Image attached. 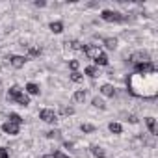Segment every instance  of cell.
Here are the masks:
<instances>
[{"label":"cell","mask_w":158,"mask_h":158,"mask_svg":"<svg viewBox=\"0 0 158 158\" xmlns=\"http://www.w3.org/2000/svg\"><path fill=\"white\" fill-rule=\"evenodd\" d=\"M128 91L139 99H154L158 95V74L156 73H132L127 78Z\"/></svg>","instance_id":"1"},{"label":"cell","mask_w":158,"mask_h":158,"mask_svg":"<svg viewBox=\"0 0 158 158\" xmlns=\"http://www.w3.org/2000/svg\"><path fill=\"white\" fill-rule=\"evenodd\" d=\"M101 17H102V21H106V23H123V21H125V15H121V13H117V11H112V10H104V11L101 13Z\"/></svg>","instance_id":"2"},{"label":"cell","mask_w":158,"mask_h":158,"mask_svg":"<svg viewBox=\"0 0 158 158\" xmlns=\"http://www.w3.org/2000/svg\"><path fill=\"white\" fill-rule=\"evenodd\" d=\"M82 50H84V54H86L88 58H91V60H95L97 56H101V54H102V50H101V47H99V45H84V47H82Z\"/></svg>","instance_id":"3"},{"label":"cell","mask_w":158,"mask_h":158,"mask_svg":"<svg viewBox=\"0 0 158 158\" xmlns=\"http://www.w3.org/2000/svg\"><path fill=\"white\" fill-rule=\"evenodd\" d=\"M130 61L132 63H143V61H151V56L147 50H139V52H134L130 56Z\"/></svg>","instance_id":"4"},{"label":"cell","mask_w":158,"mask_h":158,"mask_svg":"<svg viewBox=\"0 0 158 158\" xmlns=\"http://www.w3.org/2000/svg\"><path fill=\"white\" fill-rule=\"evenodd\" d=\"M136 73H156V67L152 61H143V63H136Z\"/></svg>","instance_id":"5"},{"label":"cell","mask_w":158,"mask_h":158,"mask_svg":"<svg viewBox=\"0 0 158 158\" xmlns=\"http://www.w3.org/2000/svg\"><path fill=\"white\" fill-rule=\"evenodd\" d=\"M39 117H41L45 123H54V121H56V114H54V110H50V108L41 110V112H39Z\"/></svg>","instance_id":"6"},{"label":"cell","mask_w":158,"mask_h":158,"mask_svg":"<svg viewBox=\"0 0 158 158\" xmlns=\"http://www.w3.org/2000/svg\"><path fill=\"white\" fill-rule=\"evenodd\" d=\"M2 130H4L6 134H10V136H15V134H19V125H15V123H11V121H6V123L2 125Z\"/></svg>","instance_id":"7"},{"label":"cell","mask_w":158,"mask_h":158,"mask_svg":"<svg viewBox=\"0 0 158 158\" xmlns=\"http://www.w3.org/2000/svg\"><path fill=\"white\" fill-rule=\"evenodd\" d=\"M10 61H11V65H13L15 69H21V67H24L26 58H24V56H11V58H10Z\"/></svg>","instance_id":"8"},{"label":"cell","mask_w":158,"mask_h":158,"mask_svg":"<svg viewBox=\"0 0 158 158\" xmlns=\"http://www.w3.org/2000/svg\"><path fill=\"white\" fill-rule=\"evenodd\" d=\"M13 102L21 104V106H28V104H30V99H28V95H26V93H23V91H21V93L13 99Z\"/></svg>","instance_id":"9"},{"label":"cell","mask_w":158,"mask_h":158,"mask_svg":"<svg viewBox=\"0 0 158 158\" xmlns=\"http://www.w3.org/2000/svg\"><path fill=\"white\" fill-rule=\"evenodd\" d=\"M101 93H102L104 97H114V95H115V88H114L112 84H104V86L101 88Z\"/></svg>","instance_id":"10"},{"label":"cell","mask_w":158,"mask_h":158,"mask_svg":"<svg viewBox=\"0 0 158 158\" xmlns=\"http://www.w3.org/2000/svg\"><path fill=\"white\" fill-rule=\"evenodd\" d=\"M50 30H52L54 34H61V32H63V23H61V21H54V23H50Z\"/></svg>","instance_id":"11"},{"label":"cell","mask_w":158,"mask_h":158,"mask_svg":"<svg viewBox=\"0 0 158 158\" xmlns=\"http://www.w3.org/2000/svg\"><path fill=\"white\" fill-rule=\"evenodd\" d=\"M145 123H147L149 132L154 136V134H156V121H154V117H147V119H145Z\"/></svg>","instance_id":"12"},{"label":"cell","mask_w":158,"mask_h":158,"mask_svg":"<svg viewBox=\"0 0 158 158\" xmlns=\"http://www.w3.org/2000/svg\"><path fill=\"white\" fill-rule=\"evenodd\" d=\"M19 93H21V88H19V86H11V88H10V91H8V99H10V101H13Z\"/></svg>","instance_id":"13"},{"label":"cell","mask_w":158,"mask_h":158,"mask_svg":"<svg viewBox=\"0 0 158 158\" xmlns=\"http://www.w3.org/2000/svg\"><path fill=\"white\" fill-rule=\"evenodd\" d=\"M104 45H106V48L114 50V48L117 47V39H115V37H106V39H104Z\"/></svg>","instance_id":"14"},{"label":"cell","mask_w":158,"mask_h":158,"mask_svg":"<svg viewBox=\"0 0 158 158\" xmlns=\"http://www.w3.org/2000/svg\"><path fill=\"white\" fill-rule=\"evenodd\" d=\"M86 74H88V76H91V78H97L101 73H99V69H97V67L89 65V67H86Z\"/></svg>","instance_id":"15"},{"label":"cell","mask_w":158,"mask_h":158,"mask_svg":"<svg viewBox=\"0 0 158 158\" xmlns=\"http://www.w3.org/2000/svg\"><path fill=\"white\" fill-rule=\"evenodd\" d=\"M26 91L30 93V95H39V86L37 84H26Z\"/></svg>","instance_id":"16"},{"label":"cell","mask_w":158,"mask_h":158,"mask_svg":"<svg viewBox=\"0 0 158 158\" xmlns=\"http://www.w3.org/2000/svg\"><path fill=\"white\" fill-rule=\"evenodd\" d=\"M91 152H93L97 158H104V156H106V151H104L102 147H97V145H95V147H91Z\"/></svg>","instance_id":"17"},{"label":"cell","mask_w":158,"mask_h":158,"mask_svg":"<svg viewBox=\"0 0 158 158\" xmlns=\"http://www.w3.org/2000/svg\"><path fill=\"white\" fill-rule=\"evenodd\" d=\"M73 99H74L76 102H84V101H86V91H84V89H80V91H76V93L73 95Z\"/></svg>","instance_id":"18"},{"label":"cell","mask_w":158,"mask_h":158,"mask_svg":"<svg viewBox=\"0 0 158 158\" xmlns=\"http://www.w3.org/2000/svg\"><path fill=\"white\" fill-rule=\"evenodd\" d=\"M108 128H110V132H112V134H121V132H123V127H121L119 123H110V127H108Z\"/></svg>","instance_id":"19"},{"label":"cell","mask_w":158,"mask_h":158,"mask_svg":"<svg viewBox=\"0 0 158 158\" xmlns=\"http://www.w3.org/2000/svg\"><path fill=\"white\" fill-rule=\"evenodd\" d=\"M93 61H95L97 65H108V58H106V54H101V56H97Z\"/></svg>","instance_id":"20"},{"label":"cell","mask_w":158,"mask_h":158,"mask_svg":"<svg viewBox=\"0 0 158 158\" xmlns=\"http://www.w3.org/2000/svg\"><path fill=\"white\" fill-rule=\"evenodd\" d=\"M71 80H73V82H76V84H80V82L84 80V76L76 71V73H73V74H71Z\"/></svg>","instance_id":"21"},{"label":"cell","mask_w":158,"mask_h":158,"mask_svg":"<svg viewBox=\"0 0 158 158\" xmlns=\"http://www.w3.org/2000/svg\"><path fill=\"white\" fill-rule=\"evenodd\" d=\"M60 112H61V115H73V114H74V108H71V106H61Z\"/></svg>","instance_id":"22"},{"label":"cell","mask_w":158,"mask_h":158,"mask_svg":"<svg viewBox=\"0 0 158 158\" xmlns=\"http://www.w3.org/2000/svg\"><path fill=\"white\" fill-rule=\"evenodd\" d=\"M10 121L15 123V125H21V123H23V117H21L19 114H10Z\"/></svg>","instance_id":"23"},{"label":"cell","mask_w":158,"mask_h":158,"mask_svg":"<svg viewBox=\"0 0 158 158\" xmlns=\"http://www.w3.org/2000/svg\"><path fill=\"white\" fill-rule=\"evenodd\" d=\"M93 106H95V108H101V110H104V108H106V104H104L99 97H95V99H93Z\"/></svg>","instance_id":"24"},{"label":"cell","mask_w":158,"mask_h":158,"mask_svg":"<svg viewBox=\"0 0 158 158\" xmlns=\"http://www.w3.org/2000/svg\"><path fill=\"white\" fill-rule=\"evenodd\" d=\"M28 54H30V56H39V54H41V48H39V47H30V48H28Z\"/></svg>","instance_id":"25"},{"label":"cell","mask_w":158,"mask_h":158,"mask_svg":"<svg viewBox=\"0 0 158 158\" xmlns=\"http://www.w3.org/2000/svg\"><path fill=\"white\" fill-rule=\"evenodd\" d=\"M78 65H80V63H78L76 60H71V61H69V67H71V71H73V73H76V69H78Z\"/></svg>","instance_id":"26"},{"label":"cell","mask_w":158,"mask_h":158,"mask_svg":"<svg viewBox=\"0 0 158 158\" xmlns=\"http://www.w3.org/2000/svg\"><path fill=\"white\" fill-rule=\"evenodd\" d=\"M80 128H82V132H93V130H95V127H93V125H88V123L82 125Z\"/></svg>","instance_id":"27"},{"label":"cell","mask_w":158,"mask_h":158,"mask_svg":"<svg viewBox=\"0 0 158 158\" xmlns=\"http://www.w3.org/2000/svg\"><path fill=\"white\" fill-rule=\"evenodd\" d=\"M47 138H50V139H56V138H60V132H56V130H50V132H47Z\"/></svg>","instance_id":"28"},{"label":"cell","mask_w":158,"mask_h":158,"mask_svg":"<svg viewBox=\"0 0 158 158\" xmlns=\"http://www.w3.org/2000/svg\"><path fill=\"white\" fill-rule=\"evenodd\" d=\"M0 158H10V152H8V149L0 147Z\"/></svg>","instance_id":"29"},{"label":"cell","mask_w":158,"mask_h":158,"mask_svg":"<svg viewBox=\"0 0 158 158\" xmlns=\"http://www.w3.org/2000/svg\"><path fill=\"white\" fill-rule=\"evenodd\" d=\"M34 6H37V8H45V6H47V2H45V0H35Z\"/></svg>","instance_id":"30"},{"label":"cell","mask_w":158,"mask_h":158,"mask_svg":"<svg viewBox=\"0 0 158 158\" xmlns=\"http://www.w3.org/2000/svg\"><path fill=\"white\" fill-rule=\"evenodd\" d=\"M54 158H69V156H67V154H63L61 151H56V152H54Z\"/></svg>","instance_id":"31"},{"label":"cell","mask_w":158,"mask_h":158,"mask_svg":"<svg viewBox=\"0 0 158 158\" xmlns=\"http://www.w3.org/2000/svg\"><path fill=\"white\" fill-rule=\"evenodd\" d=\"M71 47H73V48H76V50H78V48H82V45L78 43V41H73V43H71Z\"/></svg>","instance_id":"32"},{"label":"cell","mask_w":158,"mask_h":158,"mask_svg":"<svg viewBox=\"0 0 158 158\" xmlns=\"http://www.w3.org/2000/svg\"><path fill=\"white\" fill-rule=\"evenodd\" d=\"M128 121H130V123H138V117H136V115H130Z\"/></svg>","instance_id":"33"},{"label":"cell","mask_w":158,"mask_h":158,"mask_svg":"<svg viewBox=\"0 0 158 158\" xmlns=\"http://www.w3.org/2000/svg\"><path fill=\"white\" fill-rule=\"evenodd\" d=\"M63 147H65V149H71V147H73V143H71V141H65V143H63Z\"/></svg>","instance_id":"34"},{"label":"cell","mask_w":158,"mask_h":158,"mask_svg":"<svg viewBox=\"0 0 158 158\" xmlns=\"http://www.w3.org/2000/svg\"><path fill=\"white\" fill-rule=\"evenodd\" d=\"M41 158H54V154H45V156H41Z\"/></svg>","instance_id":"35"}]
</instances>
